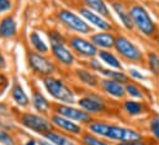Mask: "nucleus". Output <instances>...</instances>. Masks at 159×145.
Instances as JSON below:
<instances>
[{
  "mask_svg": "<svg viewBox=\"0 0 159 145\" xmlns=\"http://www.w3.org/2000/svg\"><path fill=\"white\" fill-rule=\"evenodd\" d=\"M58 114L70 119V121H77L80 123H90L93 121L91 118V114L85 112L84 109H78L74 108L72 106H64V105H61L58 106Z\"/></svg>",
  "mask_w": 159,
  "mask_h": 145,
  "instance_id": "11",
  "label": "nucleus"
},
{
  "mask_svg": "<svg viewBox=\"0 0 159 145\" xmlns=\"http://www.w3.org/2000/svg\"><path fill=\"white\" fill-rule=\"evenodd\" d=\"M22 125H25L26 128L40 133V134H46L48 132L52 130V124L51 122H48L44 117H42L40 114H35V113H24L20 118Z\"/></svg>",
  "mask_w": 159,
  "mask_h": 145,
  "instance_id": "6",
  "label": "nucleus"
},
{
  "mask_svg": "<svg viewBox=\"0 0 159 145\" xmlns=\"http://www.w3.org/2000/svg\"><path fill=\"white\" fill-rule=\"evenodd\" d=\"M79 12L89 24H91L93 26H95L100 31H112V29H114L112 24H110V21L107 19L96 14L95 11L90 10L89 7H81Z\"/></svg>",
  "mask_w": 159,
  "mask_h": 145,
  "instance_id": "10",
  "label": "nucleus"
},
{
  "mask_svg": "<svg viewBox=\"0 0 159 145\" xmlns=\"http://www.w3.org/2000/svg\"><path fill=\"white\" fill-rule=\"evenodd\" d=\"M111 7L112 10L115 11V14L117 15L119 20L121 21L122 26L128 30V31H132L134 29V25H133V21L131 19V15H129V11L128 9L122 4V2H119V1H114L111 2Z\"/></svg>",
  "mask_w": 159,
  "mask_h": 145,
  "instance_id": "14",
  "label": "nucleus"
},
{
  "mask_svg": "<svg viewBox=\"0 0 159 145\" xmlns=\"http://www.w3.org/2000/svg\"><path fill=\"white\" fill-rule=\"evenodd\" d=\"M29 65L39 75L49 76L52 72H54L53 63L48 58H46L44 55H42L40 53H36V52H31L29 54Z\"/></svg>",
  "mask_w": 159,
  "mask_h": 145,
  "instance_id": "7",
  "label": "nucleus"
},
{
  "mask_svg": "<svg viewBox=\"0 0 159 145\" xmlns=\"http://www.w3.org/2000/svg\"><path fill=\"white\" fill-rule=\"evenodd\" d=\"M52 53H53L54 58L64 65H72L74 63L73 53L64 44H53L52 46Z\"/></svg>",
  "mask_w": 159,
  "mask_h": 145,
  "instance_id": "16",
  "label": "nucleus"
},
{
  "mask_svg": "<svg viewBox=\"0 0 159 145\" xmlns=\"http://www.w3.org/2000/svg\"><path fill=\"white\" fill-rule=\"evenodd\" d=\"M100 87L101 90L107 94L109 96L114 97V99H123L126 96V89H125V85L117 82L115 80H111V79H102L100 80Z\"/></svg>",
  "mask_w": 159,
  "mask_h": 145,
  "instance_id": "12",
  "label": "nucleus"
},
{
  "mask_svg": "<svg viewBox=\"0 0 159 145\" xmlns=\"http://www.w3.org/2000/svg\"><path fill=\"white\" fill-rule=\"evenodd\" d=\"M44 138L47 140H49L53 145H75L73 140H70L66 135H63L61 133H57V132H53V130L46 133Z\"/></svg>",
  "mask_w": 159,
  "mask_h": 145,
  "instance_id": "24",
  "label": "nucleus"
},
{
  "mask_svg": "<svg viewBox=\"0 0 159 145\" xmlns=\"http://www.w3.org/2000/svg\"><path fill=\"white\" fill-rule=\"evenodd\" d=\"M32 105L40 113H47L49 111V102L39 91H35L32 95Z\"/></svg>",
  "mask_w": 159,
  "mask_h": 145,
  "instance_id": "25",
  "label": "nucleus"
},
{
  "mask_svg": "<svg viewBox=\"0 0 159 145\" xmlns=\"http://www.w3.org/2000/svg\"><path fill=\"white\" fill-rule=\"evenodd\" d=\"M30 41H31V43H32V46H34V48L39 52V53H47L48 52V47H47V44L42 41V38L39 36V33L37 32H32L31 33V36H30Z\"/></svg>",
  "mask_w": 159,
  "mask_h": 145,
  "instance_id": "28",
  "label": "nucleus"
},
{
  "mask_svg": "<svg viewBox=\"0 0 159 145\" xmlns=\"http://www.w3.org/2000/svg\"><path fill=\"white\" fill-rule=\"evenodd\" d=\"M58 19L61 20V22L64 26H67L68 29H70L78 33L85 35V33H90V31H91V29L86 21H84L81 17H79L78 15H75L74 12H72L69 10H61L58 12Z\"/></svg>",
  "mask_w": 159,
  "mask_h": 145,
  "instance_id": "5",
  "label": "nucleus"
},
{
  "mask_svg": "<svg viewBox=\"0 0 159 145\" xmlns=\"http://www.w3.org/2000/svg\"><path fill=\"white\" fill-rule=\"evenodd\" d=\"M11 96L14 99V101L21 106V107H26L29 106L30 103V100H29V96L26 95V92L24 91V89L19 85V84H15L11 89Z\"/></svg>",
  "mask_w": 159,
  "mask_h": 145,
  "instance_id": "23",
  "label": "nucleus"
},
{
  "mask_svg": "<svg viewBox=\"0 0 159 145\" xmlns=\"http://www.w3.org/2000/svg\"><path fill=\"white\" fill-rule=\"evenodd\" d=\"M25 145H37V144H36V140H34V139H30V140H29V142H27V143H26Z\"/></svg>",
  "mask_w": 159,
  "mask_h": 145,
  "instance_id": "40",
  "label": "nucleus"
},
{
  "mask_svg": "<svg viewBox=\"0 0 159 145\" xmlns=\"http://www.w3.org/2000/svg\"><path fill=\"white\" fill-rule=\"evenodd\" d=\"M75 74H77L78 79H79L83 84H85V85H88V86H90V87H96V86L99 85V82H100L99 79H98V76H96L94 72H90V70H86V69H77V70H75Z\"/></svg>",
  "mask_w": 159,
  "mask_h": 145,
  "instance_id": "22",
  "label": "nucleus"
},
{
  "mask_svg": "<svg viewBox=\"0 0 159 145\" xmlns=\"http://www.w3.org/2000/svg\"><path fill=\"white\" fill-rule=\"evenodd\" d=\"M122 108L123 111L129 116V117H137V116H141L143 112H144V106L142 102L139 101H136V100H126L123 101V105H122Z\"/></svg>",
  "mask_w": 159,
  "mask_h": 145,
  "instance_id": "20",
  "label": "nucleus"
},
{
  "mask_svg": "<svg viewBox=\"0 0 159 145\" xmlns=\"http://www.w3.org/2000/svg\"><path fill=\"white\" fill-rule=\"evenodd\" d=\"M83 144L84 145H112L107 142H105L104 139L99 138L98 135H93V134H86L83 137Z\"/></svg>",
  "mask_w": 159,
  "mask_h": 145,
  "instance_id": "30",
  "label": "nucleus"
},
{
  "mask_svg": "<svg viewBox=\"0 0 159 145\" xmlns=\"http://www.w3.org/2000/svg\"><path fill=\"white\" fill-rule=\"evenodd\" d=\"M52 122H53V124H56L61 129H63V130H66L68 133L75 134V135H79V134H81V132H83V129H81L80 125L75 124L74 122H72L70 119H68V118H66V117H63L61 114L53 116L52 117Z\"/></svg>",
  "mask_w": 159,
  "mask_h": 145,
  "instance_id": "15",
  "label": "nucleus"
},
{
  "mask_svg": "<svg viewBox=\"0 0 159 145\" xmlns=\"http://www.w3.org/2000/svg\"><path fill=\"white\" fill-rule=\"evenodd\" d=\"M156 37H157V39H158V42H159V31H158V33L156 35Z\"/></svg>",
  "mask_w": 159,
  "mask_h": 145,
  "instance_id": "41",
  "label": "nucleus"
},
{
  "mask_svg": "<svg viewBox=\"0 0 159 145\" xmlns=\"http://www.w3.org/2000/svg\"><path fill=\"white\" fill-rule=\"evenodd\" d=\"M0 143L2 145H15V142H14L12 137L7 132H5L2 129L0 130Z\"/></svg>",
  "mask_w": 159,
  "mask_h": 145,
  "instance_id": "32",
  "label": "nucleus"
},
{
  "mask_svg": "<svg viewBox=\"0 0 159 145\" xmlns=\"http://www.w3.org/2000/svg\"><path fill=\"white\" fill-rule=\"evenodd\" d=\"M10 7H11L10 0H0V12H5L10 10Z\"/></svg>",
  "mask_w": 159,
  "mask_h": 145,
  "instance_id": "37",
  "label": "nucleus"
},
{
  "mask_svg": "<svg viewBox=\"0 0 159 145\" xmlns=\"http://www.w3.org/2000/svg\"><path fill=\"white\" fill-rule=\"evenodd\" d=\"M7 85H9L7 79H6L4 75H1V74H0V95H2V94H4V91H5V90H6V87H7Z\"/></svg>",
  "mask_w": 159,
  "mask_h": 145,
  "instance_id": "36",
  "label": "nucleus"
},
{
  "mask_svg": "<svg viewBox=\"0 0 159 145\" xmlns=\"http://www.w3.org/2000/svg\"><path fill=\"white\" fill-rule=\"evenodd\" d=\"M49 41H51V44H64L66 43V39L63 38V36L61 33H58L57 31H51L49 32Z\"/></svg>",
  "mask_w": 159,
  "mask_h": 145,
  "instance_id": "31",
  "label": "nucleus"
},
{
  "mask_svg": "<svg viewBox=\"0 0 159 145\" xmlns=\"http://www.w3.org/2000/svg\"><path fill=\"white\" fill-rule=\"evenodd\" d=\"M98 57L99 59L106 64L110 69H117V70H122V63L117 58V55H115L110 49H99L98 52Z\"/></svg>",
  "mask_w": 159,
  "mask_h": 145,
  "instance_id": "17",
  "label": "nucleus"
},
{
  "mask_svg": "<svg viewBox=\"0 0 159 145\" xmlns=\"http://www.w3.org/2000/svg\"><path fill=\"white\" fill-rule=\"evenodd\" d=\"M40 145H52L49 140H40Z\"/></svg>",
  "mask_w": 159,
  "mask_h": 145,
  "instance_id": "39",
  "label": "nucleus"
},
{
  "mask_svg": "<svg viewBox=\"0 0 159 145\" xmlns=\"http://www.w3.org/2000/svg\"><path fill=\"white\" fill-rule=\"evenodd\" d=\"M5 59H4V57L1 55V53H0V69H4L5 68Z\"/></svg>",
  "mask_w": 159,
  "mask_h": 145,
  "instance_id": "38",
  "label": "nucleus"
},
{
  "mask_svg": "<svg viewBox=\"0 0 159 145\" xmlns=\"http://www.w3.org/2000/svg\"><path fill=\"white\" fill-rule=\"evenodd\" d=\"M89 129L93 134L100 138L119 142V143L143 138L142 134L136 129L122 127L119 124H112V123L104 122V121H91L89 123Z\"/></svg>",
  "mask_w": 159,
  "mask_h": 145,
  "instance_id": "1",
  "label": "nucleus"
},
{
  "mask_svg": "<svg viewBox=\"0 0 159 145\" xmlns=\"http://www.w3.org/2000/svg\"><path fill=\"white\" fill-rule=\"evenodd\" d=\"M115 51L120 57L128 62V63H136V64H142L144 63V54L141 51V48L133 43L128 37L119 35L116 36L115 41Z\"/></svg>",
  "mask_w": 159,
  "mask_h": 145,
  "instance_id": "3",
  "label": "nucleus"
},
{
  "mask_svg": "<svg viewBox=\"0 0 159 145\" xmlns=\"http://www.w3.org/2000/svg\"><path fill=\"white\" fill-rule=\"evenodd\" d=\"M127 72H128V75H129L131 77H133V79H136V80H144V79H146L142 72L136 70V69H133V68H128Z\"/></svg>",
  "mask_w": 159,
  "mask_h": 145,
  "instance_id": "33",
  "label": "nucleus"
},
{
  "mask_svg": "<svg viewBox=\"0 0 159 145\" xmlns=\"http://www.w3.org/2000/svg\"><path fill=\"white\" fill-rule=\"evenodd\" d=\"M78 105L80 108L90 114H99L106 111V102L98 95H86L79 99Z\"/></svg>",
  "mask_w": 159,
  "mask_h": 145,
  "instance_id": "9",
  "label": "nucleus"
},
{
  "mask_svg": "<svg viewBox=\"0 0 159 145\" xmlns=\"http://www.w3.org/2000/svg\"><path fill=\"white\" fill-rule=\"evenodd\" d=\"M16 35V22L11 16L4 17L0 22V37L10 38Z\"/></svg>",
  "mask_w": 159,
  "mask_h": 145,
  "instance_id": "18",
  "label": "nucleus"
},
{
  "mask_svg": "<svg viewBox=\"0 0 159 145\" xmlns=\"http://www.w3.org/2000/svg\"><path fill=\"white\" fill-rule=\"evenodd\" d=\"M147 65L153 75H159V54L157 52H148Z\"/></svg>",
  "mask_w": 159,
  "mask_h": 145,
  "instance_id": "27",
  "label": "nucleus"
},
{
  "mask_svg": "<svg viewBox=\"0 0 159 145\" xmlns=\"http://www.w3.org/2000/svg\"><path fill=\"white\" fill-rule=\"evenodd\" d=\"M90 68L95 72H101L104 68H102V64L100 63V60H95V59H91L90 60Z\"/></svg>",
  "mask_w": 159,
  "mask_h": 145,
  "instance_id": "35",
  "label": "nucleus"
},
{
  "mask_svg": "<svg viewBox=\"0 0 159 145\" xmlns=\"http://www.w3.org/2000/svg\"><path fill=\"white\" fill-rule=\"evenodd\" d=\"M100 74H101V75H104V76H106L107 79L115 80V81L121 82V84H123V85H126L127 82H129V75H128V74H126L123 70L110 69V68L105 69V68H104V69L100 72Z\"/></svg>",
  "mask_w": 159,
  "mask_h": 145,
  "instance_id": "21",
  "label": "nucleus"
},
{
  "mask_svg": "<svg viewBox=\"0 0 159 145\" xmlns=\"http://www.w3.org/2000/svg\"><path fill=\"white\" fill-rule=\"evenodd\" d=\"M84 2L90 10L95 11L96 14L104 16L105 19L110 17V9L105 2V0H84Z\"/></svg>",
  "mask_w": 159,
  "mask_h": 145,
  "instance_id": "19",
  "label": "nucleus"
},
{
  "mask_svg": "<svg viewBox=\"0 0 159 145\" xmlns=\"http://www.w3.org/2000/svg\"><path fill=\"white\" fill-rule=\"evenodd\" d=\"M69 43L73 51L83 58H94L95 55H98L99 49L91 41H88L83 37H72L69 39Z\"/></svg>",
  "mask_w": 159,
  "mask_h": 145,
  "instance_id": "8",
  "label": "nucleus"
},
{
  "mask_svg": "<svg viewBox=\"0 0 159 145\" xmlns=\"http://www.w3.org/2000/svg\"><path fill=\"white\" fill-rule=\"evenodd\" d=\"M90 41L95 44L96 48H100V49H112L115 47L116 36L111 31H101L99 33L91 35Z\"/></svg>",
  "mask_w": 159,
  "mask_h": 145,
  "instance_id": "13",
  "label": "nucleus"
},
{
  "mask_svg": "<svg viewBox=\"0 0 159 145\" xmlns=\"http://www.w3.org/2000/svg\"><path fill=\"white\" fill-rule=\"evenodd\" d=\"M125 89H126V95H128L133 100H143L144 99V94L138 85L129 81L125 85Z\"/></svg>",
  "mask_w": 159,
  "mask_h": 145,
  "instance_id": "26",
  "label": "nucleus"
},
{
  "mask_svg": "<svg viewBox=\"0 0 159 145\" xmlns=\"http://www.w3.org/2000/svg\"><path fill=\"white\" fill-rule=\"evenodd\" d=\"M148 125H149V132L152 134V137L154 138V140L159 143V114L156 113L151 117L149 122H148Z\"/></svg>",
  "mask_w": 159,
  "mask_h": 145,
  "instance_id": "29",
  "label": "nucleus"
},
{
  "mask_svg": "<svg viewBox=\"0 0 159 145\" xmlns=\"http://www.w3.org/2000/svg\"><path fill=\"white\" fill-rule=\"evenodd\" d=\"M117 145H151V144H149V142H147L143 138H141V139H136V140L122 142V143H119Z\"/></svg>",
  "mask_w": 159,
  "mask_h": 145,
  "instance_id": "34",
  "label": "nucleus"
},
{
  "mask_svg": "<svg viewBox=\"0 0 159 145\" xmlns=\"http://www.w3.org/2000/svg\"><path fill=\"white\" fill-rule=\"evenodd\" d=\"M131 19L133 21L134 29L144 37L153 38L158 33L159 27L158 25L154 22L152 16L149 15L148 10L141 5V4H132L128 7Z\"/></svg>",
  "mask_w": 159,
  "mask_h": 145,
  "instance_id": "2",
  "label": "nucleus"
},
{
  "mask_svg": "<svg viewBox=\"0 0 159 145\" xmlns=\"http://www.w3.org/2000/svg\"><path fill=\"white\" fill-rule=\"evenodd\" d=\"M43 85L48 94L54 97L56 100L66 103H74L75 102V95L74 92L59 79L52 77V76H46L43 79Z\"/></svg>",
  "mask_w": 159,
  "mask_h": 145,
  "instance_id": "4",
  "label": "nucleus"
}]
</instances>
